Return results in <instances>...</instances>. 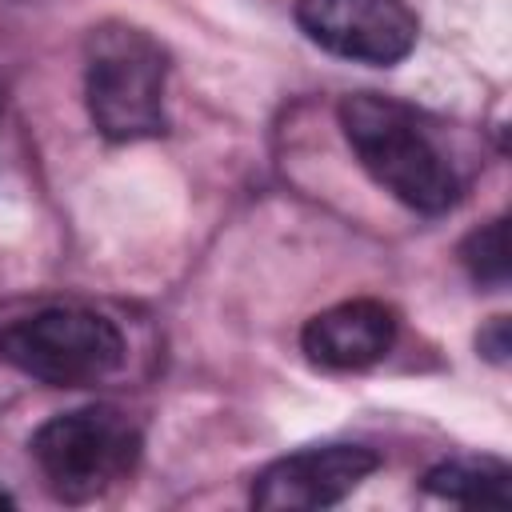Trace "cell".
Listing matches in <instances>:
<instances>
[{
    "label": "cell",
    "instance_id": "52a82bcc",
    "mask_svg": "<svg viewBox=\"0 0 512 512\" xmlns=\"http://www.w3.org/2000/svg\"><path fill=\"white\" fill-rule=\"evenodd\" d=\"M396 344V312L380 300H344L316 312L304 332L300 348L312 364L328 372H360L388 356Z\"/></svg>",
    "mask_w": 512,
    "mask_h": 512
},
{
    "label": "cell",
    "instance_id": "8992f818",
    "mask_svg": "<svg viewBox=\"0 0 512 512\" xmlns=\"http://www.w3.org/2000/svg\"><path fill=\"white\" fill-rule=\"evenodd\" d=\"M380 456L364 444H316L272 460L252 480V508L264 512H312L332 508L352 496L372 472Z\"/></svg>",
    "mask_w": 512,
    "mask_h": 512
},
{
    "label": "cell",
    "instance_id": "277c9868",
    "mask_svg": "<svg viewBox=\"0 0 512 512\" xmlns=\"http://www.w3.org/2000/svg\"><path fill=\"white\" fill-rule=\"evenodd\" d=\"M120 328L88 308H40L0 328V360L48 388H88L124 364Z\"/></svg>",
    "mask_w": 512,
    "mask_h": 512
},
{
    "label": "cell",
    "instance_id": "8fae6325",
    "mask_svg": "<svg viewBox=\"0 0 512 512\" xmlns=\"http://www.w3.org/2000/svg\"><path fill=\"white\" fill-rule=\"evenodd\" d=\"M4 504H12V496H8V492H0V508H4Z\"/></svg>",
    "mask_w": 512,
    "mask_h": 512
},
{
    "label": "cell",
    "instance_id": "3957f363",
    "mask_svg": "<svg viewBox=\"0 0 512 512\" xmlns=\"http://www.w3.org/2000/svg\"><path fill=\"white\" fill-rule=\"evenodd\" d=\"M140 448V428L112 404L60 412L44 420L28 440L44 484L64 504H88L112 484L128 480L140 460Z\"/></svg>",
    "mask_w": 512,
    "mask_h": 512
},
{
    "label": "cell",
    "instance_id": "5b68a950",
    "mask_svg": "<svg viewBox=\"0 0 512 512\" xmlns=\"http://www.w3.org/2000/svg\"><path fill=\"white\" fill-rule=\"evenodd\" d=\"M296 24L352 64L392 68L416 48V16L404 0H296Z\"/></svg>",
    "mask_w": 512,
    "mask_h": 512
},
{
    "label": "cell",
    "instance_id": "9c48e42d",
    "mask_svg": "<svg viewBox=\"0 0 512 512\" xmlns=\"http://www.w3.org/2000/svg\"><path fill=\"white\" fill-rule=\"evenodd\" d=\"M460 264L468 268L472 284L480 288H504L508 284V220L496 216L464 236Z\"/></svg>",
    "mask_w": 512,
    "mask_h": 512
},
{
    "label": "cell",
    "instance_id": "6da1fadb",
    "mask_svg": "<svg viewBox=\"0 0 512 512\" xmlns=\"http://www.w3.org/2000/svg\"><path fill=\"white\" fill-rule=\"evenodd\" d=\"M340 132L360 168L412 212H448L464 184L428 120L392 96L352 92L340 100Z\"/></svg>",
    "mask_w": 512,
    "mask_h": 512
},
{
    "label": "cell",
    "instance_id": "7a4b0ae2",
    "mask_svg": "<svg viewBox=\"0 0 512 512\" xmlns=\"http://www.w3.org/2000/svg\"><path fill=\"white\" fill-rule=\"evenodd\" d=\"M168 48L140 24L100 20L84 36V100L96 132L112 144L168 132Z\"/></svg>",
    "mask_w": 512,
    "mask_h": 512
},
{
    "label": "cell",
    "instance_id": "ba28073f",
    "mask_svg": "<svg viewBox=\"0 0 512 512\" xmlns=\"http://www.w3.org/2000/svg\"><path fill=\"white\" fill-rule=\"evenodd\" d=\"M420 488L436 500H452L464 508H508L512 504V472L504 460H444L424 472Z\"/></svg>",
    "mask_w": 512,
    "mask_h": 512
},
{
    "label": "cell",
    "instance_id": "30bf717a",
    "mask_svg": "<svg viewBox=\"0 0 512 512\" xmlns=\"http://www.w3.org/2000/svg\"><path fill=\"white\" fill-rule=\"evenodd\" d=\"M476 348L484 360L492 364H508V352H512V332H508V316H492L480 332H476Z\"/></svg>",
    "mask_w": 512,
    "mask_h": 512
},
{
    "label": "cell",
    "instance_id": "7c38bea8",
    "mask_svg": "<svg viewBox=\"0 0 512 512\" xmlns=\"http://www.w3.org/2000/svg\"><path fill=\"white\" fill-rule=\"evenodd\" d=\"M0 104H4V92H0Z\"/></svg>",
    "mask_w": 512,
    "mask_h": 512
}]
</instances>
